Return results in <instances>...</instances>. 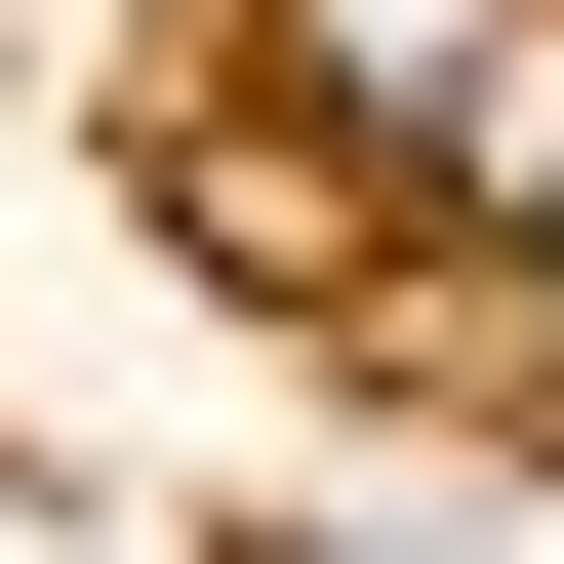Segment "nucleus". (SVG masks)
Returning a JSON list of instances; mask_svg holds the SVG:
<instances>
[{
  "label": "nucleus",
  "mask_w": 564,
  "mask_h": 564,
  "mask_svg": "<svg viewBox=\"0 0 564 564\" xmlns=\"http://www.w3.org/2000/svg\"><path fill=\"white\" fill-rule=\"evenodd\" d=\"M162 242H202V282H282V323H323V282H403V202H323V162H282V121H202V162H162Z\"/></svg>",
  "instance_id": "1"
},
{
  "label": "nucleus",
  "mask_w": 564,
  "mask_h": 564,
  "mask_svg": "<svg viewBox=\"0 0 564 564\" xmlns=\"http://www.w3.org/2000/svg\"><path fill=\"white\" fill-rule=\"evenodd\" d=\"M524 364H564V202H524Z\"/></svg>",
  "instance_id": "2"
}]
</instances>
